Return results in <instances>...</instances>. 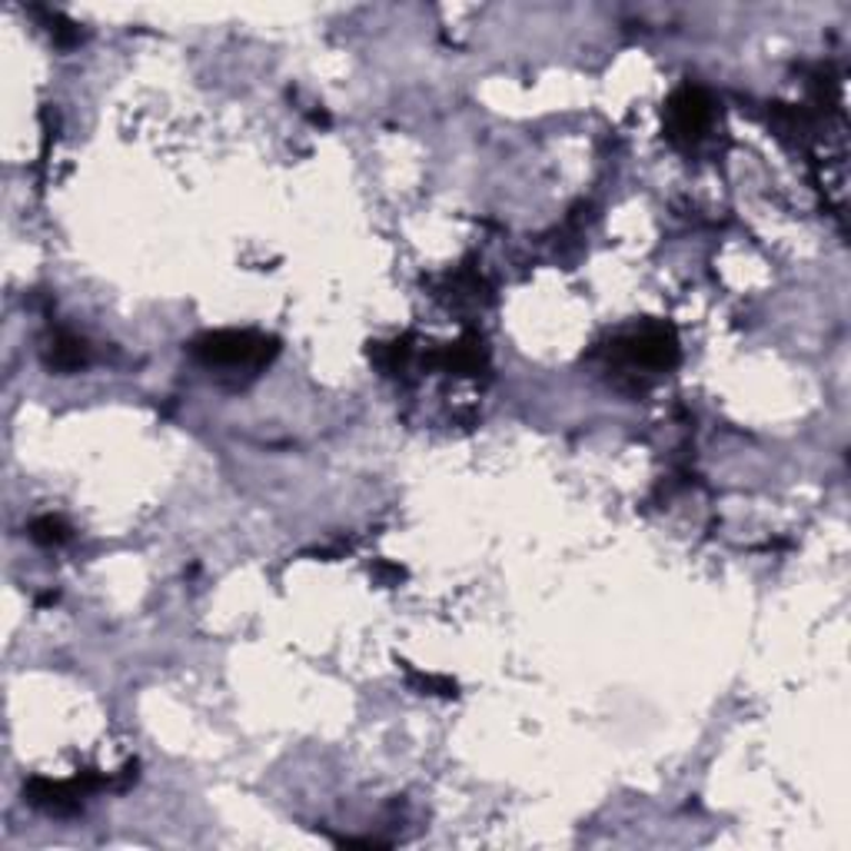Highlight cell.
<instances>
[{"label":"cell","instance_id":"cell-1","mask_svg":"<svg viewBox=\"0 0 851 851\" xmlns=\"http://www.w3.org/2000/svg\"><path fill=\"white\" fill-rule=\"evenodd\" d=\"M277 353V343L257 333L240 329H220L194 339V356L207 366H264Z\"/></svg>","mask_w":851,"mask_h":851},{"label":"cell","instance_id":"cell-2","mask_svg":"<svg viewBox=\"0 0 851 851\" xmlns=\"http://www.w3.org/2000/svg\"><path fill=\"white\" fill-rule=\"evenodd\" d=\"M709 117H712V103L709 97L699 90V87H682L672 93L669 107H665V127H669V137L675 144H695L705 127H709Z\"/></svg>","mask_w":851,"mask_h":851},{"label":"cell","instance_id":"cell-3","mask_svg":"<svg viewBox=\"0 0 851 851\" xmlns=\"http://www.w3.org/2000/svg\"><path fill=\"white\" fill-rule=\"evenodd\" d=\"M57 373H73L87 363V346L83 339H73V336H57L53 346H50V359H47Z\"/></svg>","mask_w":851,"mask_h":851},{"label":"cell","instance_id":"cell-4","mask_svg":"<svg viewBox=\"0 0 851 851\" xmlns=\"http://www.w3.org/2000/svg\"><path fill=\"white\" fill-rule=\"evenodd\" d=\"M30 540L40 543V546H60L70 540V526L57 516H40L30 523Z\"/></svg>","mask_w":851,"mask_h":851}]
</instances>
